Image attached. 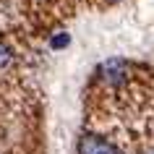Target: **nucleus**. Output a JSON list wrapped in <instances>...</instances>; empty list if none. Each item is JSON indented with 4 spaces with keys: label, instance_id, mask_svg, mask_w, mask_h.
Instances as JSON below:
<instances>
[{
    "label": "nucleus",
    "instance_id": "obj_1",
    "mask_svg": "<svg viewBox=\"0 0 154 154\" xmlns=\"http://www.w3.org/2000/svg\"><path fill=\"white\" fill-rule=\"evenodd\" d=\"M99 79L107 84V86H118L128 79V63L120 60V57H112V60H107V63L99 65Z\"/></svg>",
    "mask_w": 154,
    "mask_h": 154
},
{
    "label": "nucleus",
    "instance_id": "obj_2",
    "mask_svg": "<svg viewBox=\"0 0 154 154\" xmlns=\"http://www.w3.org/2000/svg\"><path fill=\"white\" fill-rule=\"evenodd\" d=\"M79 154H120V149L115 144H110V141H105V138L86 133L79 141Z\"/></svg>",
    "mask_w": 154,
    "mask_h": 154
},
{
    "label": "nucleus",
    "instance_id": "obj_6",
    "mask_svg": "<svg viewBox=\"0 0 154 154\" xmlns=\"http://www.w3.org/2000/svg\"><path fill=\"white\" fill-rule=\"evenodd\" d=\"M110 3H118V0H110Z\"/></svg>",
    "mask_w": 154,
    "mask_h": 154
},
{
    "label": "nucleus",
    "instance_id": "obj_3",
    "mask_svg": "<svg viewBox=\"0 0 154 154\" xmlns=\"http://www.w3.org/2000/svg\"><path fill=\"white\" fill-rule=\"evenodd\" d=\"M68 42H71L68 34H65V32H57L55 37L50 39V47H52V50H63V47H68Z\"/></svg>",
    "mask_w": 154,
    "mask_h": 154
},
{
    "label": "nucleus",
    "instance_id": "obj_5",
    "mask_svg": "<svg viewBox=\"0 0 154 154\" xmlns=\"http://www.w3.org/2000/svg\"><path fill=\"white\" fill-rule=\"evenodd\" d=\"M144 154H154V146H152V149H146V152Z\"/></svg>",
    "mask_w": 154,
    "mask_h": 154
},
{
    "label": "nucleus",
    "instance_id": "obj_4",
    "mask_svg": "<svg viewBox=\"0 0 154 154\" xmlns=\"http://www.w3.org/2000/svg\"><path fill=\"white\" fill-rule=\"evenodd\" d=\"M11 60H13V50H11L5 42H0V68L11 65Z\"/></svg>",
    "mask_w": 154,
    "mask_h": 154
}]
</instances>
